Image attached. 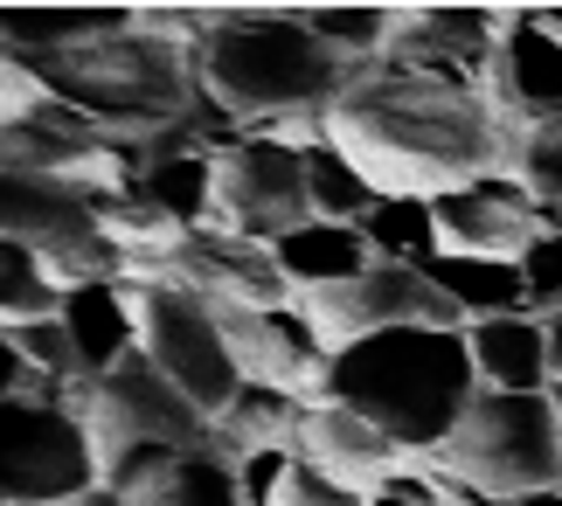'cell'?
Masks as SVG:
<instances>
[{
  "instance_id": "6da1fadb",
  "label": "cell",
  "mask_w": 562,
  "mask_h": 506,
  "mask_svg": "<svg viewBox=\"0 0 562 506\" xmlns=\"http://www.w3.org/2000/svg\"><path fill=\"white\" fill-rule=\"evenodd\" d=\"M327 146L382 202H445L493 173H514L521 125L480 83L375 63V70H355L348 91L334 98Z\"/></svg>"
},
{
  "instance_id": "7a4b0ae2",
  "label": "cell",
  "mask_w": 562,
  "mask_h": 506,
  "mask_svg": "<svg viewBox=\"0 0 562 506\" xmlns=\"http://www.w3.org/2000/svg\"><path fill=\"white\" fill-rule=\"evenodd\" d=\"M472 395H480V368L465 326H396L334 355L327 368V403L361 409L409 458H438L465 424Z\"/></svg>"
},
{
  "instance_id": "3957f363",
  "label": "cell",
  "mask_w": 562,
  "mask_h": 506,
  "mask_svg": "<svg viewBox=\"0 0 562 506\" xmlns=\"http://www.w3.org/2000/svg\"><path fill=\"white\" fill-rule=\"evenodd\" d=\"M194 77L215 112H229L244 132H271L285 119H327L355 70L319 49L306 14L229 8L209 14L202 42H194Z\"/></svg>"
},
{
  "instance_id": "277c9868",
  "label": "cell",
  "mask_w": 562,
  "mask_h": 506,
  "mask_svg": "<svg viewBox=\"0 0 562 506\" xmlns=\"http://www.w3.org/2000/svg\"><path fill=\"white\" fill-rule=\"evenodd\" d=\"M29 63V56H21ZM42 77V91L63 98L70 112H83L112 146H125L139 160L146 146L175 139V132L194 125L202 112V77H194V49L181 42H160L146 35L139 21L125 35H104L91 49H70V56H42L29 63Z\"/></svg>"
},
{
  "instance_id": "5b68a950",
  "label": "cell",
  "mask_w": 562,
  "mask_h": 506,
  "mask_svg": "<svg viewBox=\"0 0 562 506\" xmlns=\"http://www.w3.org/2000/svg\"><path fill=\"white\" fill-rule=\"evenodd\" d=\"M77 416H83L91 451H98V486L125 493L133 506L154 493L188 451H209V437H215V424L146 355L119 361L104 382H83Z\"/></svg>"
},
{
  "instance_id": "8992f818",
  "label": "cell",
  "mask_w": 562,
  "mask_h": 506,
  "mask_svg": "<svg viewBox=\"0 0 562 506\" xmlns=\"http://www.w3.org/2000/svg\"><path fill=\"white\" fill-rule=\"evenodd\" d=\"M438 465L451 479H465L480 499L514 506L535 493H562V424H555V395H501L480 389L465 409V424L451 430V445L438 451Z\"/></svg>"
},
{
  "instance_id": "52a82bcc",
  "label": "cell",
  "mask_w": 562,
  "mask_h": 506,
  "mask_svg": "<svg viewBox=\"0 0 562 506\" xmlns=\"http://www.w3.org/2000/svg\"><path fill=\"white\" fill-rule=\"evenodd\" d=\"M133 319H139V355L175 382L194 409L223 416L236 395H244V375H236V355L223 340V319L202 292H188L181 278H154L133 284Z\"/></svg>"
},
{
  "instance_id": "ba28073f",
  "label": "cell",
  "mask_w": 562,
  "mask_h": 506,
  "mask_svg": "<svg viewBox=\"0 0 562 506\" xmlns=\"http://www.w3.org/2000/svg\"><path fill=\"white\" fill-rule=\"evenodd\" d=\"M313 153H292L250 132L215 153V194H209V223L202 229H223V236H244V244H265L278 250L292 229L319 223L313 215Z\"/></svg>"
},
{
  "instance_id": "9c48e42d",
  "label": "cell",
  "mask_w": 562,
  "mask_h": 506,
  "mask_svg": "<svg viewBox=\"0 0 562 506\" xmlns=\"http://www.w3.org/2000/svg\"><path fill=\"white\" fill-rule=\"evenodd\" d=\"M299 313H306L319 355H348V347L396 334V326H465V313L451 305L430 271L417 263H369L348 284H319V292H299Z\"/></svg>"
},
{
  "instance_id": "30bf717a",
  "label": "cell",
  "mask_w": 562,
  "mask_h": 506,
  "mask_svg": "<svg viewBox=\"0 0 562 506\" xmlns=\"http://www.w3.org/2000/svg\"><path fill=\"white\" fill-rule=\"evenodd\" d=\"M98 486L77 403H0V506H56Z\"/></svg>"
},
{
  "instance_id": "8fae6325",
  "label": "cell",
  "mask_w": 562,
  "mask_h": 506,
  "mask_svg": "<svg viewBox=\"0 0 562 506\" xmlns=\"http://www.w3.org/2000/svg\"><path fill=\"white\" fill-rule=\"evenodd\" d=\"M430 223H438V257H501L521 263L535 250V236L549 229L542 202L521 173H493L480 188H459L445 202H430Z\"/></svg>"
},
{
  "instance_id": "7c38bea8",
  "label": "cell",
  "mask_w": 562,
  "mask_h": 506,
  "mask_svg": "<svg viewBox=\"0 0 562 506\" xmlns=\"http://www.w3.org/2000/svg\"><path fill=\"white\" fill-rule=\"evenodd\" d=\"M507 8H409L396 14V42H389L382 63H409V70L430 77H459V83H493V63H501L507 42Z\"/></svg>"
},
{
  "instance_id": "4fadbf2b",
  "label": "cell",
  "mask_w": 562,
  "mask_h": 506,
  "mask_svg": "<svg viewBox=\"0 0 562 506\" xmlns=\"http://www.w3.org/2000/svg\"><path fill=\"white\" fill-rule=\"evenodd\" d=\"M215 319H223V340L236 355V375L250 389H278V395H299V403H327V355H319L313 326L299 305L285 313H223L215 305Z\"/></svg>"
},
{
  "instance_id": "5bb4252c",
  "label": "cell",
  "mask_w": 562,
  "mask_h": 506,
  "mask_svg": "<svg viewBox=\"0 0 562 506\" xmlns=\"http://www.w3.org/2000/svg\"><path fill=\"white\" fill-rule=\"evenodd\" d=\"M175 278L188 292H202L209 305H223V313H285V305H299V284L285 278L278 250L223 236V229H194Z\"/></svg>"
},
{
  "instance_id": "9a60e30c",
  "label": "cell",
  "mask_w": 562,
  "mask_h": 506,
  "mask_svg": "<svg viewBox=\"0 0 562 506\" xmlns=\"http://www.w3.org/2000/svg\"><path fill=\"white\" fill-rule=\"evenodd\" d=\"M486 98L501 104L514 125H555L562 119V35L549 29V14L535 8H514L507 21V42H501V63H493V83Z\"/></svg>"
},
{
  "instance_id": "2e32d148",
  "label": "cell",
  "mask_w": 562,
  "mask_h": 506,
  "mask_svg": "<svg viewBox=\"0 0 562 506\" xmlns=\"http://www.w3.org/2000/svg\"><path fill=\"white\" fill-rule=\"evenodd\" d=\"M292 451L306 458V465H319L327 479H340V486L369 493V499L409 465V451L396 445V437H382L369 416L348 409V403H313L306 424H299V445Z\"/></svg>"
},
{
  "instance_id": "e0dca14e",
  "label": "cell",
  "mask_w": 562,
  "mask_h": 506,
  "mask_svg": "<svg viewBox=\"0 0 562 506\" xmlns=\"http://www.w3.org/2000/svg\"><path fill=\"white\" fill-rule=\"evenodd\" d=\"M0 223H8V244L29 250H63L83 244V236L104 229V209L70 181H49V173L8 167V188H0Z\"/></svg>"
},
{
  "instance_id": "ac0fdd59",
  "label": "cell",
  "mask_w": 562,
  "mask_h": 506,
  "mask_svg": "<svg viewBox=\"0 0 562 506\" xmlns=\"http://www.w3.org/2000/svg\"><path fill=\"white\" fill-rule=\"evenodd\" d=\"M63 334H70L77 361H83V382H104L119 361H133V355H139L133 284H119V278L77 284V292L63 299Z\"/></svg>"
},
{
  "instance_id": "d6986e66",
  "label": "cell",
  "mask_w": 562,
  "mask_h": 506,
  "mask_svg": "<svg viewBox=\"0 0 562 506\" xmlns=\"http://www.w3.org/2000/svg\"><path fill=\"white\" fill-rule=\"evenodd\" d=\"M472 340V368H480V389L501 395H549V319L535 313H507V319H480L465 326Z\"/></svg>"
},
{
  "instance_id": "ffe728a7",
  "label": "cell",
  "mask_w": 562,
  "mask_h": 506,
  "mask_svg": "<svg viewBox=\"0 0 562 506\" xmlns=\"http://www.w3.org/2000/svg\"><path fill=\"white\" fill-rule=\"evenodd\" d=\"M139 14H125V8H8L0 14V35H8V56H70V49H91V42L104 35H125Z\"/></svg>"
},
{
  "instance_id": "44dd1931",
  "label": "cell",
  "mask_w": 562,
  "mask_h": 506,
  "mask_svg": "<svg viewBox=\"0 0 562 506\" xmlns=\"http://www.w3.org/2000/svg\"><path fill=\"white\" fill-rule=\"evenodd\" d=\"M424 271H430V284H438V292L465 313V326L528 313V278H521V263H501V257H430Z\"/></svg>"
},
{
  "instance_id": "7402d4cb",
  "label": "cell",
  "mask_w": 562,
  "mask_h": 506,
  "mask_svg": "<svg viewBox=\"0 0 562 506\" xmlns=\"http://www.w3.org/2000/svg\"><path fill=\"white\" fill-rule=\"evenodd\" d=\"M278 263H285V278L299 292H319V284L361 278L375 263V250H369V236H361V223H306L278 244Z\"/></svg>"
},
{
  "instance_id": "603a6c76",
  "label": "cell",
  "mask_w": 562,
  "mask_h": 506,
  "mask_svg": "<svg viewBox=\"0 0 562 506\" xmlns=\"http://www.w3.org/2000/svg\"><path fill=\"white\" fill-rule=\"evenodd\" d=\"M209 194H215V153H181V160H160V167L139 173L133 202L160 209L167 223H181V229H202L209 223Z\"/></svg>"
},
{
  "instance_id": "cb8c5ba5",
  "label": "cell",
  "mask_w": 562,
  "mask_h": 506,
  "mask_svg": "<svg viewBox=\"0 0 562 506\" xmlns=\"http://www.w3.org/2000/svg\"><path fill=\"white\" fill-rule=\"evenodd\" d=\"M306 29L319 35V49L334 63H348V70H375L389 56V42H396V14L389 8H313Z\"/></svg>"
},
{
  "instance_id": "d4e9b609",
  "label": "cell",
  "mask_w": 562,
  "mask_h": 506,
  "mask_svg": "<svg viewBox=\"0 0 562 506\" xmlns=\"http://www.w3.org/2000/svg\"><path fill=\"white\" fill-rule=\"evenodd\" d=\"M361 236H369L375 263H424L438 257V223H430V202H375L361 215Z\"/></svg>"
},
{
  "instance_id": "484cf974",
  "label": "cell",
  "mask_w": 562,
  "mask_h": 506,
  "mask_svg": "<svg viewBox=\"0 0 562 506\" xmlns=\"http://www.w3.org/2000/svg\"><path fill=\"white\" fill-rule=\"evenodd\" d=\"M139 506H244V486H236V465L209 445V451H188Z\"/></svg>"
},
{
  "instance_id": "4316f807",
  "label": "cell",
  "mask_w": 562,
  "mask_h": 506,
  "mask_svg": "<svg viewBox=\"0 0 562 506\" xmlns=\"http://www.w3.org/2000/svg\"><path fill=\"white\" fill-rule=\"evenodd\" d=\"M63 284L49 278L29 244H8V278H0V326H35V319H63Z\"/></svg>"
},
{
  "instance_id": "83f0119b",
  "label": "cell",
  "mask_w": 562,
  "mask_h": 506,
  "mask_svg": "<svg viewBox=\"0 0 562 506\" xmlns=\"http://www.w3.org/2000/svg\"><path fill=\"white\" fill-rule=\"evenodd\" d=\"M0 347H8V355H21V361H29L42 382H49V389H63V395H77V389H83V361H77L70 334H63V319L0 326Z\"/></svg>"
},
{
  "instance_id": "f1b7e54d",
  "label": "cell",
  "mask_w": 562,
  "mask_h": 506,
  "mask_svg": "<svg viewBox=\"0 0 562 506\" xmlns=\"http://www.w3.org/2000/svg\"><path fill=\"white\" fill-rule=\"evenodd\" d=\"M306 167H313V215H319V223H361V215L382 202V194L361 181V173L340 160L334 146H319Z\"/></svg>"
},
{
  "instance_id": "f546056e",
  "label": "cell",
  "mask_w": 562,
  "mask_h": 506,
  "mask_svg": "<svg viewBox=\"0 0 562 506\" xmlns=\"http://www.w3.org/2000/svg\"><path fill=\"white\" fill-rule=\"evenodd\" d=\"M375 506H493V499H480L465 479H451L438 458H409V465L375 493Z\"/></svg>"
},
{
  "instance_id": "4dcf8cb0",
  "label": "cell",
  "mask_w": 562,
  "mask_h": 506,
  "mask_svg": "<svg viewBox=\"0 0 562 506\" xmlns=\"http://www.w3.org/2000/svg\"><path fill=\"white\" fill-rule=\"evenodd\" d=\"M514 173L535 188V202H542L549 229H562V119L521 132V160H514Z\"/></svg>"
},
{
  "instance_id": "1f68e13d",
  "label": "cell",
  "mask_w": 562,
  "mask_h": 506,
  "mask_svg": "<svg viewBox=\"0 0 562 506\" xmlns=\"http://www.w3.org/2000/svg\"><path fill=\"white\" fill-rule=\"evenodd\" d=\"M521 278H528V313L535 319H562V229L535 236V250L521 257Z\"/></svg>"
},
{
  "instance_id": "d6a6232c",
  "label": "cell",
  "mask_w": 562,
  "mask_h": 506,
  "mask_svg": "<svg viewBox=\"0 0 562 506\" xmlns=\"http://www.w3.org/2000/svg\"><path fill=\"white\" fill-rule=\"evenodd\" d=\"M271 506H375V499L355 493V486H340V479H327L319 465H306V458H299V465L285 472V486H278Z\"/></svg>"
},
{
  "instance_id": "836d02e7",
  "label": "cell",
  "mask_w": 562,
  "mask_h": 506,
  "mask_svg": "<svg viewBox=\"0 0 562 506\" xmlns=\"http://www.w3.org/2000/svg\"><path fill=\"white\" fill-rule=\"evenodd\" d=\"M292 465H299V451H250L244 465H236V486H244V506H271Z\"/></svg>"
},
{
  "instance_id": "e575fe53",
  "label": "cell",
  "mask_w": 562,
  "mask_h": 506,
  "mask_svg": "<svg viewBox=\"0 0 562 506\" xmlns=\"http://www.w3.org/2000/svg\"><path fill=\"white\" fill-rule=\"evenodd\" d=\"M56 506H133L125 493H112V486H91V493H77V499H56Z\"/></svg>"
},
{
  "instance_id": "d590c367",
  "label": "cell",
  "mask_w": 562,
  "mask_h": 506,
  "mask_svg": "<svg viewBox=\"0 0 562 506\" xmlns=\"http://www.w3.org/2000/svg\"><path fill=\"white\" fill-rule=\"evenodd\" d=\"M549 375H555V389H562V319H549Z\"/></svg>"
},
{
  "instance_id": "8d00e7d4",
  "label": "cell",
  "mask_w": 562,
  "mask_h": 506,
  "mask_svg": "<svg viewBox=\"0 0 562 506\" xmlns=\"http://www.w3.org/2000/svg\"><path fill=\"white\" fill-rule=\"evenodd\" d=\"M514 506H562V493H535V499H514Z\"/></svg>"
},
{
  "instance_id": "74e56055",
  "label": "cell",
  "mask_w": 562,
  "mask_h": 506,
  "mask_svg": "<svg viewBox=\"0 0 562 506\" xmlns=\"http://www.w3.org/2000/svg\"><path fill=\"white\" fill-rule=\"evenodd\" d=\"M542 14H549V29H555V35H562V8H542Z\"/></svg>"
},
{
  "instance_id": "f35d334b",
  "label": "cell",
  "mask_w": 562,
  "mask_h": 506,
  "mask_svg": "<svg viewBox=\"0 0 562 506\" xmlns=\"http://www.w3.org/2000/svg\"><path fill=\"white\" fill-rule=\"evenodd\" d=\"M549 395H555V424H562V389H549Z\"/></svg>"
}]
</instances>
